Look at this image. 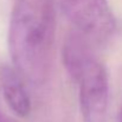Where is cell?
Wrapping results in <instances>:
<instances>
[{
	"mask_svg": "<svg viewBox=\"0 0 122 122\" xmlns=\"http://www.w3.org/2000/svg\"><path fill=\"white\" fill-rule=\"evenodd\" d=\"M56 39L55 0H14L8 25L12 65L26 82L46 81Z\"/></svg>",
	"mask_w": 122,
	"mask_h": 122,
	"instance_id": "cell-1",
	"label": "cell"
},
{
	"mask_svg": "<svg viewBox=\"0 0 122 122\" xmlns=\"http://www.w3.org/2000/svg\"><path fill=\"white\" fill-rule=\"evenodd\" d=\"M66 71L78 86L80 108L84 122H104L109 106V78L94 46L70 32L63 47Z\"/></svg>",
	"mask_w": 122,
	"mask_h": 122,
	"instance_id": "cell-2",
	"label": "cell"
},
{
	"mask_svg": "<svg viewBox=\"0 0 122 122\" xmlns=\"http://www.w3.org/2000/svg\"><path fill=\"white\" fill-rule=\"evenodd\" d=\"M0 86L10 109L20 117L31 113V98L26 89V81L13 65L0 66Z\"/></svg>",
	"mask_w": 122,
	"mask_h": 122,
	"instance_id": "cell-4",
	"label": "cell"
},
{
	"mask_svg": "<svg viewBox=\"0 0 122 122\" xmlns=\"http://www.w3.org/2000/svg\"><path fill=\"white\" fill-rule=\"evenodd\" d=\"M71 24V32L100 46L108 41L116 26L108 0H55Z\"/></svg>",
	"mask_w": 122,
	"mask_h": 122,
	"instance_id": "cell-3",
	"label": "cell"
},
{
	"mask_svg": "<svg viewBox=\"0 0 122 122\" xmlns=\"http://www.w3.org/2000/svg\"><path fill=\"white\" fill-rule=\"evenodd\" d=\"M119 122H122V107L121 110H120V114H119Z\"/></svg>",
	"mask_w": 122,
	"mask_h": 122,
	"instance_id": "cell-6",
	"label": "cell"
},
{
	"mask_svg": "<svg viewBox=\"0 0 122 122\" xmlns=\"http://www.w3.org/2000/svg\"><path fill=\"white\" fill-rule=\"evenodd\" d=\"M0 122H17V121H14V120L10 119L7 115H5V114L0 110Z\"/></svg>",
	"mask_w": 122,
	"mask_h": 122,
	"instance_id": "cell-5",
	"label": "cell"
}]
</instances>
